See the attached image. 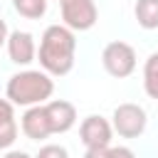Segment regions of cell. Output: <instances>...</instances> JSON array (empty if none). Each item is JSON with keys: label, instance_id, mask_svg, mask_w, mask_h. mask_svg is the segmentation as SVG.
<instances>
[{"label": "cell", "instance_id": "6da1fadb", "mask_svg": "<svg viewBox=\"0 0 158 158\" xmlns=\"http://www.w3.org/2000/svg\"><path fill=\"white\" fill-rule=\"evenodd\" d=\"M74 52H77V37L74 30L67 25H49L42 32L40 40V64L52 77H64L74 67Z\"/></svg>", "mask_w": 158, "mask_h": 158}, {"label": "cell", "instance_id": "7a4b0ae2", "mask_svg": "<svg viewBox=\"0 0 158 158\" xmlns=\"http://www.w3.org/2000/svg\"><path fill=\"white\" fill-rule=\"evenodd\" d=\"M54 91V81L49 79L47 72H37V69H25L10 77L5 94L15 106H35V104H44Z\"/></svg>", "mask_w": 158, "mask_h": 158}, {"label": "cell", "instance_id": "3957f363", "mask_svg": "<svg viewBox=\"0 0 158 158\" xmlns=\"http://www.w3.org/2000/svg\"><path fill=\"white\" fill-rule=\"evenodd\" d=\"M101 64L104 69L116 77V79H123V77H131L133 69H136V49L128 44V42H109L101 52Z\"/></svg>", "mask_w": 158, "mask_h": 158}, {"label": "cell", "instance_id": "277c9868", "mask_svg": "<svg viewBox=\"0 0 158 158\" xmlns=\"http://www.w3.org/2000/svg\"><path fill=\"white\" fill-rule=\"evenodd\" d=\"M146 123H148V118H146V111H143V106H138V104H118L116 109H114V116H111V126H114V131L121 136V138H138L143 131H146Z\"/></svg>", "mask_w": 158, "mask_h": 158}, {"label": "cell", "instance_id": "5b68a950", "mask_svg": "<svg viewBox=\"0 0 158 158\" xmlns=\"http://www.w3.org/2000/svg\"><path fill=\"white\" fill-rule=\"evenodd\" d=\"M59 7L64 25L74 32H86L99 20V10L94 0H59Z\"/></svg>", "mask_w": 158, "mask_h": 158}, {"label": "cell", "instance_id": "8992f818", "mask_svg": "<svg viewBox=\"0 0 158 158\" xmlns=\"http://www.w3.org/2000/svg\"><path fill=\"white\" fill-rule=\"evenodd\" d=\"M111 136H114V126L104 118V116H86L79 126V138L86 148H101V146H109L111 143Z\"/></svg>", "mask_w": 158, "mask_h": 158}, {"label": "cell", "instance_id": "52a82bcc", "mask_svg": "<svg viewBox=\"0 0 158 158\" xmlns=\"http://www.w3.org/2000/svg\"><path fill=\"white\" fill-rule=\"evenodd\" d=\"M20 126H22V133H25L30 141H44V138L52 133V126H49L44 104H35V106H30V109L22 114Z\"/></svg>", "mask_w": 158, "mask_h": 158}, {"label": "cell", "instance_id": "ba28073f", "mask_svg": "<svg viewBox=\"0 0 158 158\" xmlns=\"http://www.w3.org/2000/svg\"><path fill=\"white\" fill-rule=\"evenodd\" d=\"M44 109H47L52 133H67L77 123V109H74V104H69L64 99H54V101L44 104Z\"/></svg>", "mask_w": 158, "mask_h": 158}, {"label": "cell", "instance_id": "9c48e42d", "mask_svg": "<svg viewBox=\"0 0 158 158\" xmlns=\"http://www.w3.org/2000/svg\"><path fill=\"white\" fill-rule=\"evenodd\" d=\"M7 54L15 64H30L37 57V47H35V37L30 32L15 30L7 37Z\"/></svg>", "mask_w": 158, "mask_h": 158}, {"label": "cell", "instance_id": "30bf717a", "mask_svg": "<svg viewBox=\"0 0 158 158\" xmlns=\"http://www.w3.org/2000/svg\"><path fill=\"white\" fill-rule=\"evenodd\" d=\"M17 141V121H15V104L10 99H0V151L10 148Z\"/></svg>", "mask_w": 158, "mask_h": 158}, {"label": "cell", "instance_id": "8fae6325", "mask_svg": "<svg viewBox=\"0 0 158 158\" xmlns=\"http://www.w3.org/2000/svg\"><path fill=\"white\" fill-rule=\"evenodd\" d=\"M133 15L143 30H158V0H136Z\"/></svg>", "mask_w": 158, "mask_h": 158}, {"label": "cell", "instance_id": "7c38bea8", "mask_svg": "<svg viewBox=\"0 0 158 158\" xmlns=\"http://www.w3.org/2000/svg\"><path fill=\"white\" fill-rule=\"evenodd\" d=\"M143 89L151 99L158 101V52H153L148 59H146V67H143Z\"/></svg>", "mask_w": 158, "mask_h": 158}, {"label": "cell", "instance_id": "4fadbf2b", "mask_svg": "<svg viewBox=\"0 0 158 158\" xmlns=\"http://www.w3.org/2000/svg\"><path fill=\"white\" fill-rule=\"evenodd\" d=\"M12 7L27 20H40L47 12V0H12Z\"/></svg>", "mask_w": 158, "mask_h": 158}, {"label": "cell", "instance_id": "5bb4252c", "mask_svg": "<svg viewBox=\"0 0 158 158\" xmlns=\"http://www.w3.org/2000/svg\"><path fill=\"white\" fill-rule=\"evenodd\" d=\"M35 158H69V151L64 146H57V143H47L40 148V153Z\"/></svg>", "mask_w": 158, "mask_h": 158}, {"label": "cell", "instance_id": "9a60e30c", "mask_svg": "<svg viewBox=\"0 0 158 158\" xmlns=\"http://www.w3.org/2000/svg\"><path fill=\"white\" fill-rule=\"evenodd\" d=\"M84 158H111V146H101V148H86Z\"/></svg>", "mask_w": 158, "mask_h": 158}, {"label": "cell", "instance_id": "2e32d148", "mask_svg": "<svg viewBox=\"0 0 158 158\" xmlns=\"http://www.w3.org/2000/svg\"><path fill=\"white\" fill-rule=\"evenodd\" d=\"M111 158H136V153L126 146H114L111 148Z\"/></svg>", "mask_w": 158, "mask_h": 158}, {"label": "cell", "instance_id": "e0dca14e", "mask_svg": "<svg viewBox=\"0 0 158 158\" xmlns=\"http://www.w3.org/2000/svg\"><path fill=\"white\" fill-rule=\"evenodd\" d=\"M7 37H10V32H7V22L0 17V47L7 44Z\"/></svg>", "mask_w": 158, "mask_h": 158}, {"label": "cell", "instance_id": "ac0fdd59", "mask_svg": "<svg viewBox=\"0 0 158 158\" xmlns=\"http://www.w3.org/2000/svg\"><path fill=\"white\" fill-rule=\"evenodd\" d=\"M2 158H32L30 153H25V151H7Z\"/></svg>", "mask_w": 158, "mask_h": 158}]
</instances>
